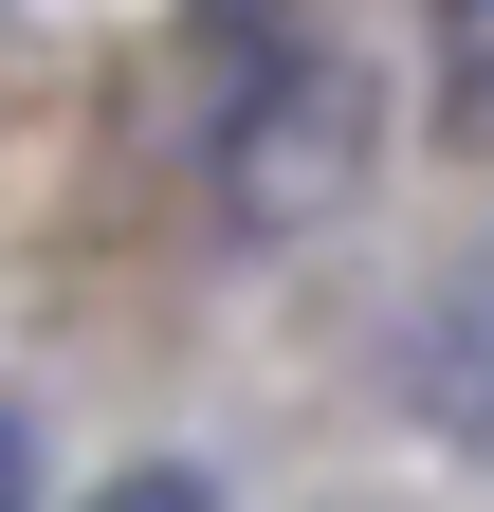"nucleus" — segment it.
I'll use <instances>...</instances> for the list:
<instances>
[{"mask_svg":"<svg viewBox=\"0 0 494 512\" xmlns=\"http://www.w3.org/2000/svg\"><path fill=\"white\" fill-rule=\"evenodd\" d=\"M92 512H220V494H202V476H183V458H147V476H110Z\"/></svg>","mask_w":494,"mask_h":512,"instance_id":"1","label":"nucleus"}]
</instances>
